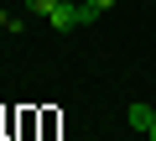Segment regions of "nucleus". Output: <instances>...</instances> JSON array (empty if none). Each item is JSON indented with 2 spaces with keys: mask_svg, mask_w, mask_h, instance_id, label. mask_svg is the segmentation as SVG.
Wrapping results in <instances>:
<instances>
[{
  "mask_svg": "<svg viewBox=\"0 0 156 141\" xmlns=\"http://www.w3.org/2000/svg\"><path fill=\"white\" fill-rule=\"evenodd\" d=\"M52 32H73V26H83V0H57L52 16H47Z\"/></svg>",
  "mask_w": 156,
  "mask_h": 141,
  "instance_id": "f257e3e1",
  "label": "nucleus"
},
{
  "mask_svg": "<svg viewBox=\"0 0 156 141\" xmlns=\"http://www.w3.org/2000/svg\"><path fill=\"white\" fill-rule=\"evenodd\" d=\"M125 120H130L135 131H151V120H156V110H151V105H130V115H125Z\"/></svg>",
  "mask_w": 156,
  "mask_h": 141,
  "instance_id": "f03ea898",
  "label": "nucleus"
},
{
  "mask_svg": "<svg viewBox=\"0 0 156 141\" xmlns=\"http://www.w3.org/2000/svg\"><path fill=\"white\" fill-rule=\"evenodd\" d=\"M57 0H26V16H52Z\"/></svg>",
  "mask_w": 156,
  "mask_h": 141,
  "instance_id": "7ed1b4c3",
  "label": "nucleus"
},
{
  "mask_svg": "<svg viewBox=\"0 0 156 141\" xmlns=\"http://www.w3.org/2000/svg\"><path fill=\"white\" fill-rule=\"evenodd\" d=\"M26 26V16H11V11H0V32H21Z\"/></svg>",
  "mask_w": 156,
  "mask_h": 141,
  "instance_id": "20e7f679",
  "label": "nucleus"
},
{
  "mask_svg": "<svg viewBox=\"0 0 156 141\" xmlns=\"http://www.w3.org/2000/svg\"><path fill=\"white\" fill-rule=\"evenodd\" d=\"M89 6H94V11H99V16H104V11H109V6H115V0H89Z\"/></svg>",
  "mask_w": 156,
  "mask_h": 141,
  "instance_id": "39448f33",
  "label": "nucleus"
},
{
  "mask_svg": "<svg viewBox=\"0 0 156 141\" xmlns=\"http://www.w3.org/2000/svg\"><path fill=\"white\" fill-rule=\"evenodd\" d=\"M146 141H156V120H151V131H146Z\"/></svg>",
  "mask_w": 156,
  "mask_h": 141,
  "instance_id": "423d86ee",
  "label": "nucleus"
}]
</instances>
